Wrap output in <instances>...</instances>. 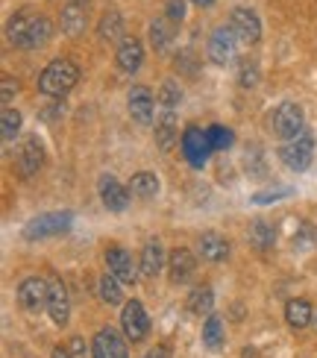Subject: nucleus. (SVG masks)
<instances>
[{"label": "nucleus", "mask_w": 317, "mask_h": 358, "mask_svg": "<svg viewBox=\"0 0 317 358\" xmlns=\"http://www.w3.org/2000/svg\"><path fill=\"white\" fill-rule=\"evenodd\" d=\"M50 33H53L50 21L44 18V15L29 12V9L15 12L9 27H6L9 41L15 44V48H24V50H36V48H41V44H48Z\"/></svg>", "instance_id": "obj_1"}, {"label": "nucleus", "mask_w": 317, "mask_h": 358, "mask_svg": "<svg viewBox=\"0 0 317 358\" xmlns=\"http://www.w3.org/2000/svg\"><path fill=\"white\" fill-rule=\"evenodd\" d=\"M80 83V68L71 59H56L38 77V92L48 97H65L73 85Z\"/></svg>", "instance_id": "obj_2"}, {"label": "nucleus", "mask_w": 317, "mask_h": 358, "mask_svg": "<svg viewBox=\"0 0 317 358\" xmlns=\"http://www.w3.org/2000/svg\"><path fill=\"white\" fill-rule=\"evenodd\" d=\"M71 212H48V215H38L33 217L24 227V238L27 241H41V238H50V235H62L71 229Z\"/></svg>", "instance_id": "obj_3"}, {"label": "nucleus", "mask_w": 317, "mask_h": 358, "mask_svg": "<svg viewBox=\"0 0 317 358\" xmlns=\"http://www.w3.org/2000/svg\"><path fill=\"white\" fill-rule=\"evenodd\" d=\"M270 132L285 141L297 138L303 129V109L297 106V103H279V106L274 109V115H270Z\"/></svg>", "instance_id": "obj_4"}, {"label": "nucleus", "mask_w": 317, "mask_h": 358, "mask_svg": "<svg viewBox=\"0 0 317 358\" xmlns=\"http://www.w3.org/2000/svg\"><path fill=\"white\" fill-rule=\"evenodd\" d=\"M279 159L288 165L291 171H306L309 165H311V159H314V138L309 136V132H300L297 138H291V141H285L282 147H279Z\"/></svg>", "instance_id": "obj_5"}, {"label": "nucleus", "mask_w": 317, "mask_h": 358, "mask_svg": "<svg viewBox=\"0 0 317 358\" xmlns=\"http://www.w3.org/2000/svg\"><path fill=\"white\" fill-rule=\"evenodd\" d=\"M183 153H185V159L191 162L194 168H203L206 159H209V153H211L209 132L200 129V127H188V129L183 132Z\"/></svg>", "instance_id": "obj_6"}, {"label": "nucleus", "mask_w": 317, "mask_h": 358, "mask_svg": "<svg viewBox=\"0 0 317 358\" xmlns=\"http://www.w3.org/2000/svg\"><path fill=\"white\" fill-rule=\"evenodd\" d=\"M230 27H232V33L238 36V41H244V44H255V41L262 38V21H259V15H255L253 9H247V6H238L230 15Z\"/></svg>", "instance_id": "obj_7"}, {"label": "nucleus", "mask_w": 317, "mask_h": 358, "mask_svg": "<svg viewBox=\"0 0 317 358\" xmlns=\"http://www.w3.org/2000/svg\"><path fill=\"white\" fill-rule=\"evenodd\" d=\"M48 300H50V282H44L38 276H29V279H24L18 285V303L27 311L44 308V306H48Z\"/></svg>", "instance_id": "obj_8"}, {"label": "nucleus", "mask_w": 317, "mask_h": 358, "mask_svg": "<svg viewBox=\"0 0 317 358\" xmlns=\"http://www.w3.org/2000/svg\"><path fill=\"white\" fill-rule=\"evenodd\" d=\"M120 326H124V335L129 341H144L150 332V317L139 300H132L124 306V315H120Z\"/></svg>", "instance_id": "obj_9"}, {"label": "nucleus", "mask_w": 317, "mask_h": 358, "mask_svg": "<svg viewBox=\"0 0 317 358\" xmlns=\"http://www.w3.org/2000/svg\"><path fill=\"white\" fill-rule=\"evenodd\" d=\"M235 44H238V36L232 33V27H218L211 33V41H209V56L215 65H230L235 59Z\"/></svg>", "instance_id": "obj_10"}, {"label": "nucleus", "mask_w": 317, "mask_h": 358, "mask_svg": "<svg viewBox=\"0 0 317 358\" xmlns=\"http://www.w3.org/2000/svg\"><path fill=\"white\" fill-rule=\"evenodd\" d=\"M100 197H103V206L109 212H124L127 203H129V188H124L118 182L115 176H100Z\"/></svg>", "instance_id": "obj_11"}, {"label": "nucleus", "mask_w": 317, "mask_h": 358, "mask_svg": "<svg viewBox=\"0 0 317 358\" xmlns=\"http://www.w3.org/2000/svg\"><path fill=\"white\" fill-rule=\"evenodd\" d=\"M48 311H50V320L56 326H65L68 315H71V294L62 285V279H53L50 282V300H48Z\"/></svg>", "instance_id": "obj_12"}, {"label": "nucleus", "mask_w": 317, "mask_h": 358, "mask_svg": "<svg viewBox=\"0 0 317 358\" xmlns=\"http://www.w3.org/2000/svg\"><path fill=\"white\" fill-rule=\"evenodd\" d=\"M129 115L135 124L150 127V121H153V94H150V88L135 85L129 92Z\"/></svg>", "instance_id": "obj_13"}, {"label": "nucleus", "mask_w": 317, "mask_h": 358, "mask_svg": "<svg viewBox=\"0 0 317 358\" xmlns=\"http://www.w3.org/2000/svg\"><path fill=\"white\" fill-rule=\"evenodd\" d=\"M92 352H94V358H129L124 338H120L115 329H100L94 338Z\"/></svg>", "instance_id": "obj_14"}, {"label": "nucleus", "mask_w": 317, "mask_h": 358, "mask_svg": "<svg viewBox=\"0 0 317 358\" xmlns=\"http://www.w3.org/2000/svg\"><path fill=\"white\" fill-rule=\"evenodd\" d=\"M106 267H109V273L118 276L120 282H135V276H139V271H135V264H132V256L120 247L106 250Z\"/></svg>", "instance_id": "obj_15"}, {"label": "nucleus", "mask_w": 317, "mask_h": 358, "mask_svg": "<svg viewBox=\"0 0 317 358\" xmlns=\"http://www.w3.org/2000/svg\"><path fill=\"white\" fill-rule=\"evenodd\" d=\"M141 62H144L141 41L135 38V36H127L124 41H120V48H118V68L127 71V73H135V71L141 68Z\"/></svg>", "instance_id": "obj_16"}, {"label": "nucleus", "mask_w": 317, "mask_h": 358, "mask_svg": "<svg viewBox=\"0 0 317 358\" xmlns=\"http://www.w3.org/2000/svg\"><path fill=\"white\" fill-rule=\"evenodd\" d=\"M44 165V147L38 138H27L24 147H21V153H18V171L21 176H33L38 173V168Z\"/></svg>", "instance_id": "obj_17"}, {"label": "nucleus", "mask_w": 317, "mask_h": 358, "mask_svg": "<svg viewBox=\"0 0 317 358\" xmlns=\"http://www.w3.org/2000/svg\"><path fill=\"white\" fill-rule=\"evenodd\" d=\"M168 267H171V282H188L194 276V271H197V259L191 256V250L185 247H179L171 252V259H168Z\"/></svg>", "instance_id": "obj_18"}, {"label": "nucleus", "mask_w": 317, "mask_h": 358, "mask_svg": "<svg viewBox=\"0 0 317 358\" xmlns=\"http://www.w3.org/2000/svg\"><path fill=\"white\" fill-rule=\"evenodd\" d=\"M88 27V9L83 0H71V3L62 9V29L68 36H83Z\"/></svg>", "instance_id": "obj_19"}, {"label": "nucleus", "mask_w": 317, "mask_h": 358, "mask_svg": "<svg viewBox=\"0 0 317 358\" xmlns=\"http://www.w3.org/2000/svg\"><path fill=\"white\" fill-rule=\"evenodd\" d=\"M197 244H200V256L206 262H226L230 259V241L218 232H203Z\"/></svg>", "instance_id": "obj_20"}, {"label": "nucleus", "mask_w": 317, "mask_h": 358, "mask_svg": "<svg viewBox=\"0 0 317 358\" xmlns=\"http://www.w3.org/2000/svg\"><path fill=\"white\" fill-rule=\"evenodd\" d=\"M179 138V127H176V115L168 109L159 121H156V144L162 147V150H171V147L176 144Z\"/></svg>", "instance_id": "obj_21"}, {"label": "nucleus", "mask_w": 317, "mask_h": 358, "mask_svg": "<svg viewBox=\"0 0 317 358\" xmlns=\"http://www.w3.org/2000/svg\"><path fill=\"white\" fill-rule=\"evenodd\" d=\"M97 33L103 41H124V18H120V12L118 9H109L100 18V27H97Z\"/></svg>", "instance_id": "obj_22"}, {"label": "nucleus", "mask_w": 317, "mask_h": 358, "mask_svg": "<svg viewBox=\"0 0 317 358\" xmlns=\"http://www.w3.org/2000/svg\"><path fill=\"white\" fill-rule=\"evenodd\" d=\"M285 317H288V326L291 329H303L314 320V308L309 300H291L285 306Z\"/></svg>", "instance_id": "obj_23"}, {"label": "nucleus", "mask_w": 317, "mask_h": 358, "mask_svg": "<svg viewBox=\"0 0 317 358\" xmlns=\"http://www.w3.org/2000/svg\"><path fill=\"white\" fill-rule=\"evenodd\" d=\"M141 273L147 279H156L162 273V244L159 241H147L141 250Z\"/></svg>", "instance_id": "obj_24"}, {"label": "nucleus", "mask_w": 317, "mask_h": 358, "mask_svg": "<svg viewBox=\"0 0 317 358\" xmlns=\"http://www.w3.org/2000/svg\"><path fill=\"white\" fill-rule=\"evenodd\" d=\"M129 194H135V197H144V200L156 197V194H159V179H156V173H150V171L135 173V176L129 179Z\"/></svg>", "instance_id": "obj_25"}, {"label": "nucleus", "mask_w": 317, "mask_h": 358, "mask_svg": "<svg viewBox=\"0 0 317 358\" xmlns=\"http://www.w3.org/2000/svg\"><path fill=\"white\" fill-rule=\"evenodd\" d=\"M250 244L259 250V252H267L270 247L276 244V232H274V227H270L267 220H255L253 227H250Z\"/></svg>", "instance_id": "obj_26"}, {"label": "nucleus", "mask_w": 317, "mask_h": 358, "mask_svg": "<svg viewBox=\"0 0 317 358\" xmlns=\"http://www.w3.org/2000/svg\"><path fill=\"white\" fill-rule=\"evenodd\" d=\"M211 306H215V294H211L209 285H200V288H194L191 296H188V311L191 315H211Z\"/></svg>", "instance_id": "obj_27"}, {"label": "nucleus", "mask_w": 317, "mask_h": 358, "mask_svg": "<svg viewBox=\"0 0 317 358\" xmlns=\"http://www.w3.org/2000/svg\"><path fill=\"white\" fill-rule=\"evenodd\" d=\"M291 244H294V250H311V247H317V227H314V223H309V220H300L294 235H291Z\"/></svg>", "instance_id": "obj_28"}, {"label": "nucleus", "mask_w": 317, "mask_h": 358, "mask_svg": "<svg viewBox=\"0 0 317 358\" xmlns=\"http://www.w3.org/2000/svg\"><path fill=\"white\" fill-rule=\"evenodd\" d=\"M203 344L209 350H220L223 347V326L215 315H209L206 317V326H203Z\"/></svg>", "instance_id": "obj_29"}, {"label": "nucleus", "mask_w": 317, "mask_h": 358, "mask_svg": "<svg viewBox=\"0 0 317 358\" xmlns=\"http://www.w3.org/2000/svg\"><path fill=\"white\" fill-rule=\"evenodd\" d=\"M150 41H153L156 50H164L168 44L174 41V29H171V21H153L150 24Z\"/></svg>", "instance_id": "obj_30"}, {"label": "nucleus", "mask_w": 317, "mask_h": 358, "mask_svg": "<svg viewBox=\"0 0 317 358\" xmlns=\"http://www.w3.org/2000/svg\"><path fill=\"white\" fill-rule=\"evenodd\" d=\"M100 296H103V303H109V306H118L120 303V279L112 276V273H103L100 276Z\"/></svg>", "instance_id": "obj_31"}, {"label": "nucleus", "mask_w": 317, "mask_h": 358, "mask_svg": "<svg viewBox=\"0 0 317 358\" xmlns=\"http://www.w3.org/2000/svg\"><path fill=\"white\" fill-rule=\"evenodd\" d=\"M159 103H162L164 109L179 106V103H183V88H179L174 80H164L162 88H159Z\"/></svg>", "instance_id": "obj_32"}, {"label": "nucleus", "mask_w": 317, "mask_h": 358, "mask_svg": "<svg viewBox=\"0 0 317 358\" xmlns=\"http://www.w3.org/2000/svg\"><path fill=\"white\" fill-rule=\"evenodd\" d=\"M209 132V141H211V150H230V144L235 141V136L226 127H220V124H215V127H209L206 129Z\"/></svg>", "instance_id": "obj_33"}, {"label": "nucleus", "mask_w": 317, "mask_h": 358, "mask_svg": "<svg viewBox=\"0 0 317 358\" xmlns=\"http://www.w3.org/2000/svg\"><path fill=\"white\" fill-rule=\"evenodd\" d=\"M259 65L253 62V59H244V62H241V71H238V80H241V85L244 88H253V85H259Z\"/></svg>", "instance_id": "obj_34"}, {"label": "nucleus", "mask_w": 317, "mask_h": 358, "mask_svg": "<svg viewBox=\"0 0 317 358\" xmlns=\"http://www.w3.org/2000/svg\"><path fill=\"white\" fill-rule=\"evenodd\" d=\"M18 129H21V112H15V109H3V141H12L15 136H18Z\"/></svg>", "instance_id": "obj_35"}, {"label": "nucleus", "mask_w": 317, "mask_h": 358, "mask_svg": "<svg viewBox=\"0 0 317 358\" xmlns=\"http://www.w3.org/2000/svg\"><path fill=\"white\" fill-rule=\"evenodd\" d=\"M247 171H250V176H265V162H262L259 147H253L247 153Z\"/></svg>", "instance_id": "obj_36"}, {"label": "nucleus", "mask_w": 317, "mask_h": 358, "mask_svg": "<svg viewBox=\"0 0 317 358\" xmlns=\"http://www.w3.org/2000/svg\"><path fill=\"white\" fill-rule=\"evenodd\" d=\"M185 18V0H168V21L179 24Z\"/></svg>", "instance_id": "obj_37"}, {"label": "nucleus", "mask_w": 317, "mask_h": 358, "mask_svg": "<svg viewBox=\"0 0 317 358\" xmlns=\"http://www.w3.org/2000/svg\"><path fill=\"white\" fill-rule=\"evenodd\" d=\"M285 194H291V188H276V191H262V194H255L253 203H274V200H282Z\"/></svg>", "instance_id": "obj_38"}, {"label": "nucleus", "mask_w": 317, "mask_h": 358, "mask_svg": "<svg viewBox=\"0 0 317 358\" xmlns=\"http://www.w3.org/2000/svg\"><path fill=\"white\" fill-rule=\"evenodd\" d=\"M0 85H3V103H9V100H12V94L18 92V85H15V80H12V77H3V83H0Z\"/></svg>", "instance_id": "obj_39"}, {"label": "nucleus", "mask_w": 317, "mask_h": 358, "mask_svg": "<svg viewBox=\"0 0 317 358\" xmlns=\"http://www.w3.org/2000/svg\"><path fill=\"white\" fill-rule=\"evenodd\" d=\"M71 358H85V341L83 338L71 341Z\"/></svg>", "instance_id": "obj_40"}, {"label": "nucleus", "mask_w": 317, "mask_h": 358, "mask_svg": "<svg viewBox=\"0 0 317 358\" xmlns=\"http://www.w3.org/2000/svg\"><path fill=\"white\" fill-rule=\"evenodd\" d=\"M144 358H171V350L168 347H156V350H150Z\"/></svg>", "instance_id": "obj_41"}, {"label": "nucleus", "mask_w": 317, "mask_h": 358, "mask_svg": "<svg viewBox=\"0 0 317 358\" xmlns=\"http://www.w3.org/2000/svg\"><path fill=\"white\" fill-rule=\"evenodd\" d=\"M53 358H71V352L62 350V347H56V350H53Z\"/></svg>", "instance_id": "obj_42"}, {"label": "nucleus", "mask_w": 317, "mask_h": 358, "mask_svg": "<svg viewBox=\"0 0 317 358\" xmlns=\"http://www.w3.org/2000/svg\"><path fill=\"white\" fill-rule=\"evenodd\" d=\"M194 3H197V6H211L215 0H194Z\"/></svg>", "instance_id": "obj_43"}, {"label": "nucleus", "mask_w": 317, "mask_h": 358, "mask_svg": "<svg viewBox=\"0 0 317 358\" xmlns=\"http://www.w3.org/2000/svg\"><path fill=\"white\" fill-rule=\"evenodd\" d=\"M314 326H317V311H314Z\"/></svg>", "instance_id": "obj_44"}]
</instances>
